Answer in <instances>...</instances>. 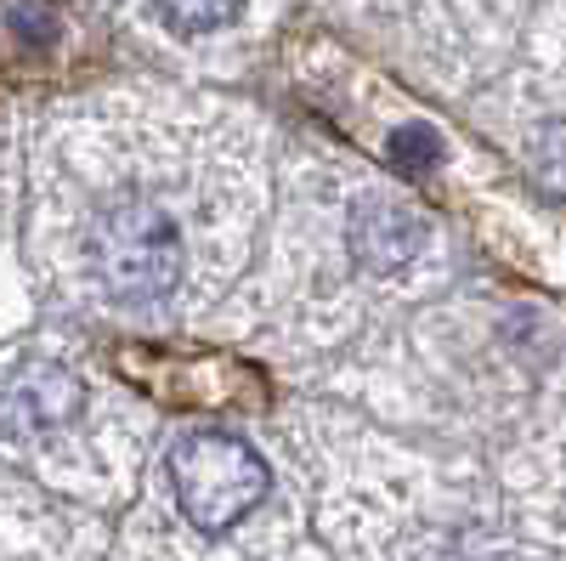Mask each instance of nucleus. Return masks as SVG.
I'll use <instances>...</instances> for the list:
<instances>
[{
	"instance_id": "nucleus-2",
	"label": "nucleus",
	"mask_w": 566,
	"mask_h": 561,
	"mask_svg": "<svg viewBox=\"0 0 566 561\" xmlns=\"http://www.w3.org/2000/svg\"><path fill=\"white\" fill-rule=\"evenodd\" d=\"M91 267H97L103 290L125 307L165 301L181 278V232L176 221L148 199H119L97 216L91 232Z\"/></svg>"
},
{
	"instance_id": "nucleus-5",
	"label": "nucleus",
	"mask_w": 566,
	"mask_h": 561,
	"mask_svg": "<svg viewBox=\"0 0 566 561\" xmlns=\"http://www.w3.org/2000/svg\"><path fill=\"white\" fill-rule=\"evenodd\" d=\"M386 159H391L402 176H419V170H431V165L442 159V136H437L431 125L408 120V125H397V131L386 136Z\"/></svg>"
},
{
	"instance_id": "nucleus-4",
	"label": "nucleus",
	"mask_w": 566,
	"mask_h": 561,
	"mask_svg": "<svg viewBox=\"0 0 566 561\" xmlns=\"http://www.w3.org/2000/svg\"><path fill=\"white\" fill-rule=\"evenodd\" d=\"M419 239H424V227H419V216H408V210H386V205H374L363 221H357V256L368 261V267H397V261H408L413 250H419Z\"/></svg>"
},
{
	"instance_id": "nucleus-6",
	"label": "nucleus",
	"mask_w": 566,
	"mask_h": 561,
	"mask_svg": "<svg viewBox=\"0 0 566 561\" xmlns=\"http://www.w3.org/2000/svg\"><path fill=\"white\" fill-rule=\"evenodd\" d=\"M159 12L181 34H210V29H227L232 18H239L244 0H159Z\"/></svg>"
},
{
	"instance_id": "nucleus-3",
	"label": "nucleus",
	"mask_w": 566,
	"mask_h": 561,
	"mask_svg": "<svg viewBox=\"0 0 566 561\" xmlns=\"http://www.w3.org/2000/svg\"><path fill=\"white\" fill-rule=\"evenodd\" d=\"M85 408V386L63 363H23L0 381V437H45L63 432Z\"/></svg>"
},
{
	"instance_id": "nucleus-1",
	"label": "nucleus",
	"mask_w": 566,
	"mask_h": 561,
	"mask_svg": "<svg viewBox=\"0 0 566 561\" xmlns=\"http://www.w3.org/2000/svg\"><path fill=\"white\" fill-rule=\"evenodd\" d=\"M170 488H176L181 517L199 533H227L266 499L272 471L244 437L193 432L170 448Z\"/></svg>"
}]
</instances>
